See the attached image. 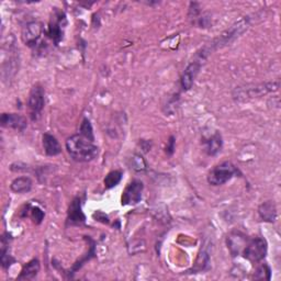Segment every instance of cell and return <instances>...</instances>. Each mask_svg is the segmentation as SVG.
<instances>
[{
    "label": "cell",
    "mask_w": 281,
    "mask_h": 281,
    "mask_svg": "<svg viewBox=\"0 0 281 281\" xmlns=\"http://www.w3.org/2000/svg\"><path fill=\"white\" fill-rule=\"evenodd\" d=\"M66 148L71 157L77 161H90L98 155V147L95 141L80 133L71 136L66 141Z\"/></svg>",
    "instance_id": "1"
},
{
    "label": "cell",
    "mask_w": 281,
    "mask_h": 281,
    "mask_svg": "<svg viewBox=\"0 0 281 281\" xmlns=\"http://www.w3.org/2000/svg\"><path fill=\"white\" fill-rule=\"evenodd\" d=\"M237 170L236 167L230 163V161H226V163H222L220 165L215 166L213 170H212L209 175H208V183L212 186H221L228 183L229 180L232 179L234 177V175H236Z\"/></svg>",
    "instance_id": "2"
},
{
    "label": "cell",
    "mask_w": 281,
    "mask_h": 281,
    "mask_svg": "<svg viewBox=\"0 0 281 281\" xmlns=\"http://www.w3.org/2000/svg\"><path fill=\"white\" fill-rule=\"evenodd\" d=\"M267 254V243L264 239L256 237L252 241H248L243 249L244 257L251 263H258L266 257Z\"/></svg>",
    "instance_id": "3"
},
{
    "label": "cell",
    "mask_w": 281,
    "mask_h": 281,
    "mask_svg": "<svg viewBox=\"0 0 281 281\" xmlns=\"http://www.w3.org/2000/svg\"><path fill=\"white\" fill-rule=\"evenodd\" d=\"M248 24H249L248 19H242L241 21L235 23L234 26L228 29L226 32H223L220 36H218V39H216L213 42L212 46L217 48V47H222L224 45H228L229 43L234 41L236 37H239L243 32H244V31L248 28Z\"/></svg>",
    "instance_id": "4"
},
{
    "label": "cell",
    "mask_w": 281,
    "mask_h": 281,
    "mask_svg": "<svg viewBox=\"0 0 281 281\" xmlns=\"http://www.w3.org/2000/svg\"><path fill=\"white\" fill-rule=\"evenodd\" d=\"M66 26V17L64 12L55 10L52 15L51 21L48 26V35L54 41L55 44H59L61 40L63 39L64 28Z\"/></svg>",
    "instance_id": "5"
},
{
    "label": "cell",
    "mask_w": 281,
    "mask_h": 281,
    "mask_svg": "<svg viewBox=\"0 0 281 281\" xmlns=\"http://www.w3.org/2000/svg\"><path fill=\"white\" fill-rule=\"evenodd\" d=\"M28 107L31 112V117L33 120H36L44 108V91H43L42 87L34 86L31 90L28 99Z\"/></svg>",
    "instance_id": "6"
},
{
    "label": "cell",
    "mask_w": 281,
    "mask_h": 281,
    "mask_svg": "<svg viewBox=\"0 0 281 281\" xmlns=\"http://www.w3.org/2000/svg\"><path fill=\"white\" fill-rule=\"evenodd\" d=\"M43 26L40 22H30L22 30V40L30 47H35L43 34Z\"/></svg>",
    "instance_id": "7"
},
{
    "label": "cell",
    "mask_w": 281,
    "mask_h": 281,
    "mask_svg": "<svg viewBox=\"0 0 281 281\" xmlns=\"http://www.w3.org/2000/svg\"><path fill=\"white\" fill-rule=\"evenodd\" d=\"M142 191H143V183L140 182V180H133V182L127 187L126 190L123 191L121 203L123 205H131V204L139 203L142 198Z\"/></svg>",
    "instance_id": "8"
},
{
    "label": "cell",
    "mask_w": 281,
    "mask_h": 281,
    "mask_svg": "<svg viewBox=\"0 0 281 281\" xmlns=\"http://www.w3.org/2000/svg\"><path fill=\"white\" fill-rule=\"evenodd\" d=\"M2 126L5 128L23 131L27 128V119L17 114H4L2 116Z\"/></svg>",
    "instance_id": "9"
},
{
    "label": "cell",
    "mask_w": 281,
    "mask_h": 281,
    "mask_svg": "<svg viewBox=\"0 0 281 281\" xmlns=\"http://www.w3.org/2000/svg\"><path fill=\"white\" fill-rule=\"evenodd\" d=\"M199 71L200 63H197V62H193V63H191L186 68L182 77V87L184 90H189L191 88Z\"/></svg>",
    "instance_id": "10"
},
{
    "label": "cell",
    "mask_w": 281,
    "mask_h": 281,
    "mask_svg": "<svg viewBox=\"0 0 281 281\" xmlns=\"http://www.w3.org/2000/svg\"><path fill=\"white\" fill-rule=\"evenodd\" d=\"M246 243H247V240L245 239V236L240 233L231 234L228 237V247L230 248V252L233 256L239 255L241 253V251L243 252V249H244Z\"/></svg>",
    "instance_id": "11"
},
{
    "label": "cell",
    "mask_w": 281,
    "mask_h": 281,
    "mask_svg": "<svg viewBox=\"0 0 281 281\" xmlns=\"http://www.w3.org/2000/svg\"><path fill=\"white\" fill-rule=\"evenodd\" d=\"M86 220V216L84 212L82 211V203L80 199L76 198L73 200V202L68 209V221L72 223H84Z\"/></svg>",
    "instance_id": "12"
},
{
    "label": "cell",
    "mask_w": 281,
    "mask_h": 281,
    "mask_svg": "<svg viewBox=\"0 0 281 281\" xmlns=\"http://www.w3.org/2000/svg\"><path fill=\"white\" fill-rule=\"evenodd\" d=\"M258 213L263 221L274 222L277 218V208L272 201H266L260 204Z\"/></svg>",
    "instance_id": "13"
},
{
    "label": "cell",
    "mask_w": 281,
    "mask_h": 281,
    "mask_svg": "<svg viewBox=\"0 0 281 281\" xmlns=\"http://www.w3.org/2000/svg\"><path fill=\"white\" fill-rule=\"evenodd\" d=\"M43 147H44L45 154L48 156H56L62 152L59 141L53 135L47 133L43 135Z\"/></svg>",
    "instance_id": "14"
},
{
    "label": "cell",
    "mask_w": 281,
    "mask_h": 281,
    "mask_svg": "<svg viewBox=\"0 0 281 281\" xmlns=\"http://www.w3.org/2000/svg\"><path fill=\"white\" fill-rule=\"evenodd\" d=\"M40 271V261L37 259H33L22 268L20 276L18 277L19 280H29L33 279L37 272Z\"/></svg>",
    "instance_id": "15"
},
{
    "label": "cell",
    "mask_w": 281,
    "mask_h": 281,
    "mask_svg": "<svg viewBox=\"0 0 281 281\" xmlns=\"http://www.w3.org/2000/svg\"><path fill=\"white\" fill-rule=\"evenodd\" d=\"M10 188L16 193H27L32 188V180L29 177H19L11 183Z\"/></svg>",
    "instance_id": "16"
},
{
    "label": "cell",
    "mask_w": 281,
    "mask_h": 281,
    "mask_svg": "<svg viewBox=\"0 0 281 281\" xmlns=\"http://www.w3.org/2000/svg\"><path fill=\"white\" fill-rule=\"evenodd\" d=\"M222 137L218 133H215L205 141V148L209 155H215L221 151Z\"/></svg>",
    "instance_id": "17"
},
{
    "label": "cell",
    "mask_w": 281,
    "mask_h": 281,
    "mask_svg": "<svg viewBox=\"0 0 281 281\" xmlns=\"http://www.w3.org/2000/svg\"><path fill=\"white\" fill-rule=\"evenodd\" d=\"M2 265L4 268H8L12 263H14V258L9 255V241L6 237V234L2 237Z\"/></svg>",
    "instance_id": "18"
},
{
    "label": "cell",
    "mask_w": 281,
    "mask_h": 281,
    "mask_svg": "<svg viewBox=\"0 0 281 281\" xmlns=\"http://www.w3.org/2000/svg\"><path fill=\"white\" fill-rule=\"evenodd\" d=\"M122 179V173L119 171H114L109 173L104 178V187L107 189H111L116 187Z\"/></svg>",
    "instance_id": "19"
},
{
    "label": "cell",
    "mask_w": 281,
    "mask_h": 281,
    "mask_svg": "<svg viewBox=\"0 0 281 281\" xmlns=\"http://www.w3.org/2000/svg\"><path fill=\"white\" fill-rule=\"evenodd\" d=\"M270 274H271L270 268L268 267L267 265H261L260 267L257 268V270H256V273H255L254 278L255 279H266V280H269L270 279Z\"/></svg>",
    "instance_id": "20"
},
{
    "label": "cell",
    "mask_w": 281,
    "mask_h": 281,
    "mask_svg": "<svg viewBox=\"0 0 281 281\" xmlns=\"http://www.w3.org/2000/svg\"><path fill=\"white\" fill-rule=\"evenodd\" d=\"M79 133L83 134L86 137H88V139H90L92 141H95V136H93V132H92V127H91L90 122L87 120V119H85V120L83 121Z\"/></svg>",
    "instance_id": "21"
},
{
    "label": "cell",
    "mask_w": 281,
    "mask_h": 281,
    "mask_svg": "<svg viewBox=\"0 0 281 281\" xmlns=\"http://www.w3.org/2000/svg\"><path fill=\"white\" fill-rule=\"evenodd\" d=\"M31 217L35 224H40L43 218H44V212H43L39 207H34L31 209Z\"/></svg>",
    "instance_id": "22"
},
{
    "label": "cell",
    "mask_w": 281,
    "mask_h": 281,
    "mask_svg": "<svg viewBox=\"0 0 281 281\" xmlns=\"http://www.w3.org/2000/svg\"><path fill=\"white\" fill-rule=\"evenodd\" d=\"M135 158L137 160V163H133V168L136 171H144L145 170V163H144V160L142 159V157H140V156H135Z\"/></svg>",
    "instance_id": "23"
},
{
    "label": "cell",
    "mask_w": 281,
    "mask_h": 281,
    "mask_svg": "<svg viewBox=\"0 0 281 281\" xmlns=\"http://www.w3.org/2000/svg\"><path fill=\"white\" fill-rule=\"evenodd\" d=\"M168 151H170V154L173 153L174 151V137H171V142H170V146L167 147Z\"/></svg>",
    "instance_id": "24"
}]
</instances>
